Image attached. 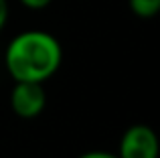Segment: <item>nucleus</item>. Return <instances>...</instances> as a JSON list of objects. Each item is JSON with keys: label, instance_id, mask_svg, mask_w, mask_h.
Instances as JSON below:
<instances>
[{"label": "nucleus", "instance_id": "obj_1", "mask_svg": "<svg viewBox=\"0 0 160 158\" xmlns=\"http://www.w3.org/2000/svg\"><path fill=\"white\" fill-rule=\"evenodd\" d=\"M63 63L61 43L47 31H22L8 43L4 65L14 81L45 83Z\"/></svg>", "mask_w": 160, "mask_h": 158}, {"label": "nucleus", "instance_id": "obj_7", "mask_svg": "<svg viewBox=\"0 0 160 158\" xmlns=\"http://www.w3.org/2000/svg\"><path fill=\"white\" fill-rule=\"evenodd\" d=\"M6 20H8V2L6 0H0V31L4 28Z\"/></svg>", "mask_w": 160, "mask_h": 158}, {"label": "nucleus", "instance_id": "obj_2", "mask_svg": "<svg viewBox=\"0 0 160 158\" xmlns=\"http://www.w3.org/2000/svg\"><path fill=\"white\" fill-rule=\"evenodd\" d=\"M120 158H158V138L154 130L144 124L130 126L124 132L118 148Z\"/></svg>", "mask_w": 160, "mask_h": 158}, {"label": "nucleus", "instance_id": "obj_4", "mask_svg": "<svg viewBox=\"0 0 160 158\" xmlns=\"http://www.w3.org/2000/svg\"><path fill=\"white\" fill-rule=\"evenodd\" d=\"M130 10L138 18H152L160 10V0H128Z\"/></svg>", "mask_w": 160, "mask_h": 158}, {"label": "nucleus", "instance_id": "obj_3", "mask_svg": "<svg viewBox=\"0 0 160 158\" xmlns=\"http://www.w3.org/2000/svg\"><path fill=\"white\" fill-rule=\"evenodd\" d=\"M47 106V91L43 83L16 81L10 91V107L20 118H37Z\"/></svg>", "mask_w": 160, "mask_h": 158}, {"label": "nucleus", "instance_id": "obj_6", "mask_svg": "<svg viewBox=\"0 0 160 158\" xmlns=\"http://www.w3.org/2000/svg\"><path fill=\"white\" fill-rule=\"evenodd\" d=\"M79 158H120V156H118V154H112V152H108V150H91V152L81 154Z\"/></svg>", "mask_w": 160, "mask_h": 158}, {"label": "nucleus", "instance_id": "obj_5", "mask_svg": "<svg viewBox=\"0 0 160 158\" xmlns=\"http://www.w3.org/2000/svg\"><path fill=\"white\" fill-rule=\"evenodd\" d=\"M18 2L22 4L24 8H28V10H43V8H47L53 0H18Z\"/></svg>", "mask_w": 160, "mask_h": 158}]
</instances>
